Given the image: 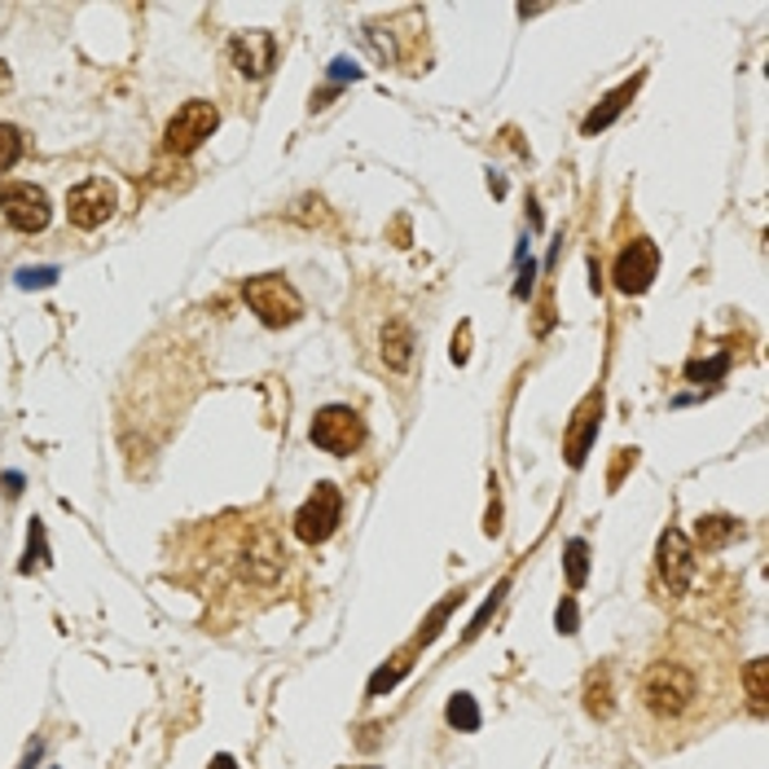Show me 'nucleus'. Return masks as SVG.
<instances>
[{"instance_id":"1","label":"nucleus","mask_w":769,"mask_h":769,"mask_svg":"<svg viewBox=\"0 0 769 769\" xmlns=\"http://www.w3.org/2000/svg\"><path fill=\"white\" fill-rule=\"evenodd\" d=\"M637 699H642V712L665 725V730H686V725H699L704 717V678L691 659H678V655H665V659H650L646 673H642V686H637ZM708 721V717H704Z\"/></svg>"},{"instance_id":"2","label":"nucleus","mask_w":769,"mask_h":769,"mask_svg":"<svg viewBox=\"0 0 769 769\" xmlns=\"http://www.w3.org/2000/svg\"><path fill=\"white\" fill-rule=\"evenodd\" d=\"M243 299H247L251 312H256L264 325H273V330L295 325V321L303 317V299H299V290H295L286 277H277V273L247 277V282H243Z\"/></svg>"},{"instance_id":"3","label":"nucleus","mask_w":769,"mask_h":769,"mask_svg":"<svg viewBox=\"0 0 769 769\" xmlns=\"http://www.w3.org/2000/svg\"><path fill=\"white\" fill-rule=\"evenodd\" d=\"M312 445L325 449V454H335V458H348L365 445V422L357 409L348 405H325L317 418H312Z\"/></svg>"},{"instance_id":"4","label":"nucleus","mask_w":769,"mask_h":769,"mask_svg":"<svg viewBox=\"0 0 769 769\" xmlns=\"http://www.w3.org/2000/svg\"><path fill=\"white\" fill-rule=\"evenodd\" d=\"M115 207H120V194H115V185H110L106 176H88V181H79L71 194H66V220L75 230H101L110 215H115Z\"/></svg>"},{"instance_id":"5","label":"nucleus","mask_w":769,"mask_h":769,"mask_svg":"<svg viewBox=\"0 0 769 769\" xmlns=\"http://www.w3.org/2000/svg\"><path fill=\"white\" fill-rule=\"evenodd\" d=\"M339 519H344V493L335 484H317V493L295 510V536L308 545H321L335 536Z\"/></svg>"},{"instance_id":"6","label":"nucleus","mask_w":769,"mask_h":769,"mask_svg":"<svg viewBox=\"0 0 769 769\" xmlns=\"http://www.w3.org/2000/svg\"><path fill=\"white\" fill-rule=\"evenodd\" d=\"M0 211H5L10 220V230L18 234H40L49 230V220H53V207H49V194L32 181H14L0 189Z\"/></svg>"},{"instance_id":"7","label":"nucleus","mask_w":769,"mask_h":769,"mask_svg":"<svg viewBox=\"0 0 769 769\" xmlns=\"http://www.w3.org/2000/svg\"><path fill=\"white\" fill-rule=\"evenodd\" d=\"M655 568H659V581L669 585V594H686L691 581H695V545L682 528H665L659 532V545H655Z\"/></svg>"},{"instance_id":"8","label":"nucleus","mask_w":769,"mask_h":769,"mask_svg":"<svg viewBox=\"0 0 769 769\" xmlns=\"http://www.w3.org/2000/svg\"><path fill=\"white\" fill-rule=\"evenodd\" d=\"M215 128H220V110L211 101H185L176 115H172L168 133H163V146L172 154H194Z\"/></svg>"},{"instance_id":"9","label":"nucleus","mask_w":769,"mask_h":769,"mask_svg":"<svg viewBox=\"0 0 769 769\" xmlns=\"http://www.w3.org/2000/svg\"><path fill=\"white\" fill-rule=\"evenodd\" d=\"M655 273H659V251H655V243H646V238L629 243V247L620 251L616 269H611L620 295H642V290H650Z\"/></svg>"},{"instance_id":"10","label":"nucleus","mask_w":769,"mask_h":769,"mask_svg":"<svg viewBox=\"0 0 769 769\" xmlns=\"http://www.w3.org/2000/svg\"><path fill=\"white\" fill-rule=\"evenodd\" d=\"M598 422H603V392L594 387L581 405H576V413H572V426H568V435H563V454H568V467H585V458H590V449H594V439H598Z\"/></svg>"},{"instance_id":"11","label":"nucleus","mask_w":769,"mask_h":769,"mask_svg":"<svg viewBox=\"0 0 769 769\" xmlns=\"http://www.w3.org/2000/svg\"><path fill=\"white\" fill-rule=\"evenodd\" d=\"M230 62L247 79H264L277 66V36L273 32H238L230 40Z\"/></svg>"},{"instance_id":"12","label":"nucleus","mask_w":769,"mask_h":769,"mask_svg":"<svg viewBox=\"0 0 769 769\" xmlns=\"http://www.w3.org/2000/svg\"><path fill=\"white\" fill-rule=\"evenodd\" d=\"M642 79H646V75H633V79H624L616 92H607V97H603V106H598V110H590V115H585L581 133H585V137H598V133H607V128H611V124L624 115V106L633 101V92L642 88Z\"/></svg>"},{"instance_id":"13","label":"nucleus","mask_w":769,"mask_h":769,"mask_svg":"<svg viewBox=\"0 0 769 769\" xmlns=\"http://www.w3.org/2000/svg\"><path fill=\"white\" fill-rule=\"evenodd\" d=\"M383 365L392 374H409V365H413V330L400 317L383 325Z\"/></svg>"},{"instance_id":"14","label":"nucleus","mask_w":769,"mask_h":769,"mask_svg":"<svg viewBox=\"0 0 769 769\" xmlns=\"http://www.w3.org/2000/svg\"><path fill=\"white\" fill-rule=\"evenodd\" d=\"M739 532H743V528H739V519H730V514H704V519L695 523L699 549H725Z\"/></svg>"},{"instance_id":"15","label":"nucleus","mask_w":769,"mask_h":769,"mask_svg":"<svg viewBox=\"0 0 769 769\" xmlns=\"http://www.w3.org/2000/svg\"><path fill=\"white\" fill-rule=\"evenodd\" d=\"M743 691H747V704L756 717H765V699H769V665L765 659H752L743 669Z\"/></svg>"},{"instance_id":"16","label":"nucleus","mask_w":769,"mask_h":769,"mask_svg":"<svg viewBox=\"0 0 769 769\" xmlns=\"http://www.w3.org/2000/svg\"><path fill=\"white\" fill-rule=\"evenodd\" d=\"M585 708L594 712V717H611V673L603 669V673H590V682H585Z\"/></svg>"},{"instance_id":"17","label":"nucleus","mask_w":769,"mask_h":769,"mask_svg":"<svg viewBox=\"0 0 769 769\" xmlns=\"http://www.w3.org/2000/svg\"><path fill=\"white\" fill-rule=\"evenodd\" d=\"M563 563H568V585L572 590H581L585 585V576H590V545L576 536V541H568V549H563Z\"/></svg>"},{"instance_id":"18","label":"nucleus","mask_w":769,"mask_h":769,"mask_svg":"<svg viewBox=\"0 0 769 769\" xmlns=\"http://www.w3.org/2000/svg\"><path fill=\"white\" fill-rule=\"evenodd\" d=\"M445 717H449V725H454V730H480V708H475V699H471V695H454Z\"/></svg>"},{"instance_id":"19","label":"nucleus","mask_w":769,"mask_h":769,"mask_svg":"<svg viewBox=\"0 0 769 769\" xmlns=\"http://www.w3.org/2000/svg\"><path fill=\"white\" fill-rule=\"evenodd\" d=\"M23 159V133L14 124H0V172H10Z\"/></svg>"},{"instance_id":"20","label":"nucleus","mask_w":769,"mask_h":769,"mask_svg":"<svg viewBox=\"0 0 769 769\" xmlns=\"http://www.w3.org/2000/svg\"><path fill=\"white\" fill-rule=\"evenodd\" d=\"M36 563H40V568L49 563V545H45V523H40V519H36L32 532H27V559H23V572H32Z\"/></svg>"},{"instance_id":"21","label":"nucleus","mask_w":769,"mask_h":769,"mask_svg":"<svg viewBox=\"0 0 769 769\" xmlns=\"http://www.w3.org/2000/svg\"><path fill=\"white\" fill-rule=\"evenodd\" d=\"M725 370H730V357L721 352V357H712V361H691V365H686V379H691V383H712V379H721Z\"/></svg>"},{"instance_id":"22","label":"nucleus","mask_w":769,"mask_h":769,"mask_svg":"<svg viewBox=\"0 0 769 769\" xmlns=\"http://www.w3.org/2000/svg\"><path fill=\"white\" fill-rule=\"evenodd\" d=\"M53 282H58V269H49V264H45V269H23V273H18V286H23V290L53 286Z\"/></svg>"},{"instance_id":"23","label":"nucleus","mask_w":769,"mask_h":769,"mask_svg":"<svg viewBox=\"0 0 769 769\" xmlns=\"http://www.w3.org/2000/svg\"><path fill=\"white\" fill-rule=\"evenodd\" d=\"M555 620H559V633H576V598H572V594L559 603V616H555Z\"/></svg>"},{"instance_id":"24","label":"nucleus","mask_w":769,"mask_h":769,"mask_svg":"<svg viewBox=\"0 0 769 769\" xmlns=\"http://www.w3.org/2000/svg\"><path fill=\"white\" fill-rule=\"evenodd\" d=\"M467 357H471V325L462 321V330L454 335V365H467Z\"/></svg>"},{"instance_id":"25","label":"nucleus","mask_w":769,"mask_h":769,"mask_svg":"<svg viewBox=\"0 0 769 769\" xmlns=\"http://www.w3.org/2000/svg\"><path fill=\"white\" fill-rule=\"evenodd\" d=\"M637 462V454L633 449H620V458H616V467H611V488H620V480H624V471Z\"/></svg>"},{"instance_id":"26","label":"nucleus","mask_w":769,"mask_h":769,"mask_svg":"<svg viewBox=\"0 0 769 769\" xmlns=\"http://www.w3.org/2000/svg\"><path fill=\"white\" fill-rule=\"evenodd\" d=\"M330 75H335V79H348V75H352V79H357V75H361V66H352V62H344V58H339L335 66H330Z\"/></svg>"},{"instance_id":"27","label":"nucleus","mask_w":769,"mask_h":769,"mask_svg":"<svg viewBox=\"0 0 769 769\" xmlns=\"http://www.w3.org/2000/svg\"><path fill=\"white\" fill-rule=\"evenodd\" d=\"M532 273H536V264L528 260V269H523V277H519V286H514V295H519V299H523V295L532 290Z\"/></svg>"},{"instance_id":"28","label":"nucleus","mask_w":769,"mask_h":769,"mask_svg":"<svg viewBox=\"0 0 769 769\" xmlns=\"http://www.w3.org/2000/svg\"><path fill=\"white\" fill-rule=\"evenodd\" d=\"M5 493H10V497H18V493H23V475H18V471H10V475H5Z\"/></svg>"},{"instance_id":"29","label":"nucleus","mask_w":769,"mask_h":769,"mask_svg":"<svg viewBox=\"0 0 769 769\" xmlns=\"http://www.w3.org/2000/svg\"><path fill=\"white\" fill-rule=\"evenodd\" d=\"M211 769H238V760H234V756H225V752H220V756H211Z\"/></svg>"},{"instance_id":"30","label":"nucleus","mask_w":769,"mask_h":769,"mask_svg":"<svg viewBox=\"0 0 769 769\" xmlns=\"http://www.w3.org/2000/svg\"><path fill=\"white\" fill-rule=\"evenodd\" d=\"M365 769H370V765H365Z\"/></svg>"}]
</instances>
